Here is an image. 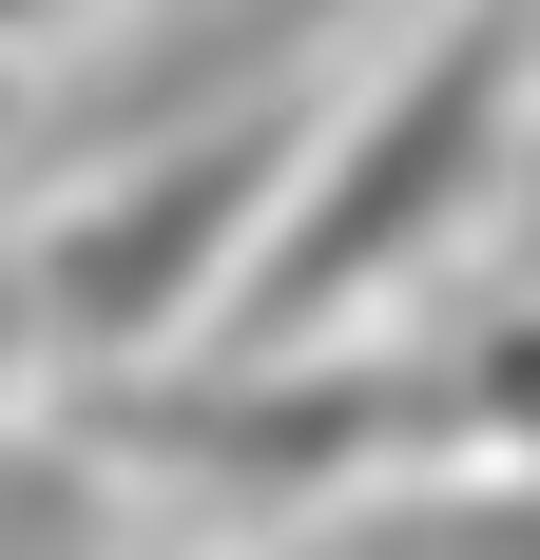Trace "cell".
<instances>
[{
	"label": "cell",
	"mask_w": 540,
	"mask_h": 560,
	"mask_svg": "<svg viewBox=\"0 0 540 560\" xmlns=\"http://www.w3.org/2000/svg\"><path fill=\"white\" fill-rule=\"evenodd\" d=\"M521 97H540V0H444V39L309 155V213L232 271L213 329L232 348H348V310L406 290L425 252H463V213L521 174Z\"/></svg>",
	"instance_id": "obj_1"
},
{
	"label": "cell",
	"mask_w": 540,
	"mask_h": 560,
	"mask_svg": "<svg viewBox=\"0 0 540 560\" xmlns=\"http://www.w3.org/2000/svg\"><path fill=\"white\" fill-rule=\"evenodd\" d=\"M290 136L309 116L251 97L232 136H174L155 174H97L78 213L20 252V310H39V348H78V368H136V348H193L232 310V271H251L270 232V174H290Z\"/></svg>",
	"instance_id": "obj_2"
},
{
	"label": "cell",
	"mask_w": 540,
	"mask_h": 560,
	"mask_svg": "<svg viewBox=\"0 0 540 560\" xmlns=\"http://www.w3.org/2000/svg\"><path fill=\"white\" fill-rule=\"evenodd\" d=\"M0 541H116V503H78L58 445H0Z\"/></svg>",
	"instance_id": "obj_3"
},
{
	"label": "cell",
	"mask_w": 540,
	"mask_h": 560,
	"mask_svg": "<svg viewBox=\"0 0 540 560\" xmlns=\"http://www.w3.org/2000/svg\"><path fill=\"white\" fill-rule=\"evenodd\" d=\"M20 329H39V310H20V290H0V348H20Z\"/></svg>",
	"instance_id": "obj_4"
}]
</instances>
